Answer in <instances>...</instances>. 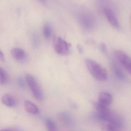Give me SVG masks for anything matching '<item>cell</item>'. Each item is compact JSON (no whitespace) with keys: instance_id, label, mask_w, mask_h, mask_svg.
Wrapping results in <instances>:
<instances>
[{"instance_id":"cell-1","label":"cell","mask_w":131,"mask_h":131,"mask_svg":"<svg viewBox=\"0 0 131 131\" xmlns=\"http://www.w3.org/2000/svg\"><path fill=\"white\" fill-rule=\"evenodd\" d=\"M96 110L95 116L100 121L106 122L105 128L106 131H116L121 130L123 126L122 117L109 108L108 106L100 105L98 102L94 103Z\"/></svg>"},{"instance_id":"cell-2","label":"cell","mask_w":131,"mask_h":131,"mask_svg":"<svg viewBox=\"0 0 131 131\" xmlns=\"http://www.w3.org/2000/svg\"><path fill=\"white\" fill-rule=\"evenodd\" d=\"M85 64L91 75L99 81H103L108 78L106 70L95 60L90 59H86Z\"/></svg>"},{"instance_id":"cell-3","label":"cell","mask_w":131,"mask_h":131,"mask_svg":"<svg viewBox=\"0 0 131 131\" xmlns=\"http://www.w3.org/2000/svg\"><path fill=\"white\" fill-rule=\"evenodd\" d=\"M25 79L26 82L34 98L38 101H42L44 98L43 94L36 79L30 74H27Z\"/></svg>"},{"instance_id":"cell-4","label":"cell","mask_w":131,"mask_h":131,"mask_svg":"<svg viewBox=\"0 0 131 131\" xmlns=\"http://www.w3.org/2000/svg\"><path fill=\"white\" fill-rule=\"evenodd\" d=\"M53 43L54 50L57 54L65 56L69 53L70 45L63 38L55 37L53 38Z\"/></svg>"},{"instance_id":"cell-5","label":"cell","mask_w":131,"mask_h":131,"mask_svg":"<svg viewBox=\"0 0 131 131\" xmlns=\"http://www.w3.org/2000/svg\"><path fill=\"white\" fill-rule=\"evenodd\" d=\"M115 56L120 65L131 75V57L120 50L115 51Z\"/></svg>"},{"instance_id":"cell-6","label":"cell","mask_w":131,"mask_h":131,"mask_svg":"<svg viewBox=\"0 0 131 131\" xmlns=\"http://www.w3.org/2000/svg\"><path fill=\"white\" fill-rule=\"evenodd\" d=\"M57 118L61 124L67 127L72 126L74 124V120L72 116L65 111L59 112L57 114Z\"/></svg>"},{"instance_id":"cell-7","label":"cell","mask_w":131,"mask_h":131,"mask_svg":"<svg viewBox=\"0 0 131 131\" xmlns=\"http://www.w3.org/2000/svg\"><path fill=\"white\" fill-rule=\"evenodd\" d=\"M112 96L111 94L106 92H102L99 95L97 102L102 105L109 106L112 104Z\"/></svg>"},{"instance_id":"cell-8","label":"cell","mask_w":131,"mask_h":131,"mask_svg":"<svg viewBox=\"0 0 131 131\" xmlns=\"http://www.w3.org/2000/svg\"><path fill=\"white\" fill-rule=\"evenodd\" d=\"M104 13L107 20L112 26L115 28L119 27V25L117 17L113 11L109 8L104 10Z\"/></svg>"},{"instance_id":"cell-9","label":"cell","mask_w":131,"mask_h":131,"mask_svg":"<svg viewBox=\"0 0 131 131\" xmlns=\"http://www.w3.org/2000/svg\"><path fill=\"white\" fill-rule=\"evenodd\" d=\"M1 101L4 105L8 107H13L17 103L15 96L10 94H6L2 96Z\"/></svg>"},{"instance_id":"cell-10","label":"cell","mask_w":131,"mask_h":131,"mask_svg":"<svg viewBox=\"0 0 131 131\" xmlns=\"http://www.w3.org/2000/svg\"><path fill=\"white\" fill-rule=\"evenodd\" d=\"M10 53L12 57L18 61H23L26 57V54L25 51L20 48H13L10 50Z\"/></svg>"},{"instance_id":"cell-11","label":"cell","mask_w":131,"mask_h":131,"mask_svg":"<svg viewBox=\"0 0 131 131\" xmlns=\"http://www.w3.org/2000/svg\"><path fill=\"white\" fill-rule=\"evenodd\" d=\"M111 64L113 71L116 76L121 80H124L126 79V77L123 70L117 62L114 61H112Z\"/></svg>"},{"instance_id":"cell-12","label":"cell","mask_w":131,"mask_h":131,"mask_svg":"<svg viewBox=\"0 0 131 131\" xmlns=\"http://www.w3.org/2000/svg\"><path fill=\"white\" fill-rule=\"evenodd\" d=\"M24 106L26 111L30 114H38L39 109L34 103L29 100H26L24 102Z\"/></svg>"},{"instance_id":"cell-13","label":"cell","mask_w":131,"mask_h":131,"mask_svg":"<svg viewBox=\"0 0 131 131\" xmlns=\"http://www.w3.org/2000/svg\"><path fill=\"white\" fill-rule=\"evenodd\" d=\"M9 81V76L6 71L2 67L0 69V83L1 85L6 84Z\"/></svg>"},{"instance_id":"cell-14","label":"cell","mask_w":131,"mask_h":131,"mask_svg":"<svg viewBox=\"0 0 131 131\" xmlns=\"http://www.w3.org/2000/svg\"><path fill=\"white\" fill-rule=\"evenodd\" d=\"M45 122L48 130L50 131H56V125L52 119L50 118H46L45 119Z\"/></svg>"},{"instance_id":"cell-15","label":"cell","mask_w":131,"mask_h":131,"mask_svg":"<svg viewBox=\"0 0 131 131\" xmlns=\"http://www.w3.org/2000/svg\"><path fill=\"white\" fill-rule=\"evenodd\" d=\"M43 32L44 37L46 39H48L50 38L52 34V27L49 24H46L44 25L43 29Z\"/></svg>"},{"instance_id":"cell-16","label":"cell","mask_w":131,"mask_h":131,"mask_svg":"<svg viewBox=\"0 0 131 131\" xmlns=\"http://www.w3.org/2000/svg\"><path fill=\"white\" fill-rule=\"evenodd\" d=\"M32 43L35 48H38L39 46V39L36 34H34L32 36Z\"/></svg>"},{"instance_id":"cell-17","label":"cell","mask_w":131,"mask_h":131,"mask_svg":"<svg viewBox=\"0 0 131 131\" xmlns=\"http://www.w3.org/2000/svg\"><path fill=\"white\" fill-rule=\"evenodd\" d=\"M17 82L20 89L22 90L25 89L26 88V83L22 77H19L17 79Z\"/></svg>"},{"instance_id":"cell-18","label":"cell","mask_w":131,"mask_h":131,"mask_svg":"<svg viewBox=\"0 0 131 131\" xmlns=\"http://www.w3.org/2000/svg\"><path fill=\"white\" fill-rule=\"evenodd\" d=\"M99 48L100 51L103 53L106 54L107 52L106 46L104 43H101L99 45Z\"/></svg>"},{"instance_id":"cell-19","label":"cell","mask_w":131,"mask_h":131,"mask_svg":"<svg viewBox=\"0 0 131 131\" xmlns=\"http://www.w3.org/2000/svg\"><path fill=\"white\" fill-rule=\"evenodd\" d=\"M77 47L80 53H81V54H82L83 52V49L82 47L79 44H78Z\"/></svg>"},{"instance_id":"cell-20","label":"cell","mask_w":131,"mask_h":131,"mask_svg":"<svg viewBox=\"0 0 131 131\" xmlns=\"http://www.w3.org/2000/svg\"><path fill=\"white\" fill-rule=\"evenodd\" d=\"M5 56L4 53L2 52V51H1L0 52V59L1 61H4L5 60Z\"/></svg>"},{"instance_id":"cell-21","label":"cell","mask_w":131,"mask_h":131,"mask_svg":"<svg viewBox=\"0 0 131 131\" xmlns=\"http://www.w3.org/2000/svg\"><path fill=\"white\" fill-rule=\"evenodd\" d=\"M38 1L42 4L46 3V0H38Z\"/></svg>"}]
</instances>
